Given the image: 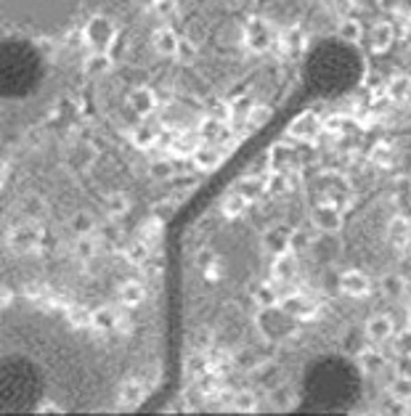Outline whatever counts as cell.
I'll use <instances>...</instances> for the list:
<instances>
[{
	"label": "cell",
	"mask_w": 411,
	"mask_h": 416,
	"mask_svg": "<svg viewBox=\"0 0 411 416\" xmlns=\"http://www.w3.org/2000/svg\"><path fill=\"white\" fill-rule=\"evenodd\" d=\"M361 56L356 48L342 40H321L313 45V51L303 66V82L300 88L289 96L284 106H279L271 117L249 136L245 143L231 154V157L210 173V178L202 180V186L188 194L184 204L167 218L162 238L164 255V337H162V374L160 384L151 395L138 406L141 414L162 411L173 400V395L181 387V369H184V268H181V244H184L186 228L205 212L215 199L223 194V188L231 186L252 159L258 157L266 146L284 133L289 122L300 117L313 101L329 99V96H342L350 93L358 79H361Z\"/></svg>",
	"instance_id": "cell-1"
},
{
	"label": "cell",
	"mask_w": 411,
	"mask_h": 416,
	"mask_svg": "<svg viewBox=\"0 0 411 416\" xmlns=\"http://www.w3.org/2000/svg\"><path fill=\"white\" fill-rule=\"evenodd\" d=\"M358 395V374L345 358H319L303 379V403L297 411L350 408Z\"/></svg>",
	"instance_id": "cell-2"
},
{
	"label": "cell",
	"mask_w": 411,
	"mask_h": 416,
	"mask_svg": "<svg viewBox=\"0 0 411 416\" xmlns=\"http://www.w3.org/2000/svg\"><path fill=\"white\" fill-rule=\"evenodd\" d=\"M42 77L40 53L24 40H3V64H0V88L5 99L29 96Z\"/></svg>",
	"instance_id": "cell-3"
}]
</instances>
